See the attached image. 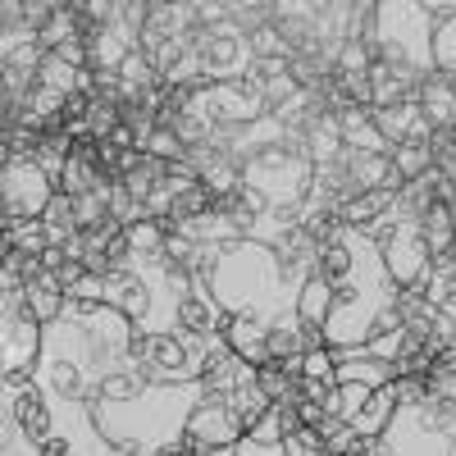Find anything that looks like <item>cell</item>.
Wrapping results in <instances>:
<instances>
[{
  "instance_id": "19",
  "label": "cell",
  "mask_w": 456,
  "mask_h": 456,
  "mask_svg": "<svg viewBox=\"0 0 456 456\" xmlns=\"http://www.w3.org/2000/svg\"><path fill=\"white\" fill-rule=\"evenodd\" d=\"M415 292H420L425 301H434V306H447V301H456V260H452V256H434L425 283L415 288Z\"/></svg>"
},
{
  "instance_id": "25",
  "label": "cell",
  "mask_w": 456,
  "mask_h": 456,
  "mask_svg": "<svg viewBox=\"0 0 456 456\" xmlns=\"http://www.w3.org/2000/svg\"><path fill=\"white\" fill-rule=\"evenodd\" d=\"M283 456H324V438L315 429H297L283 438Z\"/></svg>"
},
{
  "instance_id": "6",
  "label": "cell",
  "mask_w": 456,
  "mask_h": 456,
  "mask_svg": "<svg viewBox=\"0 0 456 456\" xmlns=\"http://www.w3.org/2000/svg\"><path fill=\"white\" fill-rule=\"evenodd\" d=\"M206 356V342L183 333H142L133 329V370L146 384H192Z\"/></svg>"
},
{
  "instance_id": "22",
  "label": "cell",
  "mask_w": 456,
  "mask_h": 456,
  "mask_svg": "<svg viewBox=\"0 0 456 456\" xmlns=\"http://www.w3.org/2000/svg\"><path fill=\"white\" fill-rule=\"evenodd\" d=\"M434 69L447 73L452 87H456V19H452L447 28L434 32Z\"/></svg>"
},
{
  "instance_id": "13",
  "label": "cell",
  "mask_w": 456,
  "mask_h": 456,
  "mask_svg": "<svg viewBox=\"0 0 456 456\" xmlns=\"http://www.w3.org/2000/svg\"><path fill=\"white\" fill-rule=\"evenodd\" d=\"M64 292H60V283H55V274H42V279H37V283H28L23 288V306H28V315L37 320V324H55L60 320V311H64Z\"/></svg>"
},
{
  "instance_id": "31",
  "label": "cell",
  "mask_w": 456,
  "mask_h": 456,
  "mask_svg": "<svg viewBox=\"0 0 456 456\" xmlns=\"http://www.w3.org/2000/svg\"><path fill=\"white\" fill-rule=\"evenodd\" d=\"M10 256V233H5V224H0V260Z\"/></svg>"
},
{
  "instance_id": "2",
  "label": "cell",
  "mask_w": 456,
  "mask_h": 456,
  "mask_svg": "<svg viewBox=\"0 0 456 456\" xmlns=\"http://www.w3.org/2000/svg\"><path fill=\"white\" fill-rule=\"evenodd\" d=\"M201 402V384H146L137 397L128 402H87V415L101 434L105 447H114L119 456H151L156 447L183 438V425L192 406Z\"/></svg>"
},
{
  "instance_id": "11",
  "label": "cell",
  "mask_w": 456,
  "mask_h": 456,
  "mask_svg": "<svg viewBox=\"0 0 456 456\" xmlns=\"http://www.w3.org/2000/svg\"><path fill=\"white\" fill-rule=\"evenodd\" d=\"M415 110L425 114V124L438 133V128H456V87L447 73H429V78L420 83V92H415Z\"/></svg>"
},
{
  "instance_id": "1",
  "label": "cell",
  "mask_w": 456,
  "mask_h": 456,
  "mask_svg": "<svg viewBox=\"0 0 456 456\" xmlns=\"http://www.w3.org/2000/svg\"><path fill=\"white\" fill-rule=\"evenodd\" d=\"M315 274L329 283L324 347H365L374 320L397 301V288L384 270L379 247L361 228L342 224L333 238L315 247Z\"/></svg>"
},
{
  "instance_id": "5",
  "label": "cell",
  "mask_w": 456,
  "mask_h": 456,
  "mask_svg": "<svg viewBox=\"0 0 456 456\" xmlns=\"http://www.w3.org/2000/svg\"><path fill=\"white\" fill-rule=\"evenodd\" d=\"M365 456H456V406L434 397L397 406L388 429L365 438Z\"/></svg>"
},
{
  "instance_id": "29",
  "label": "cell",
  "mask_w": 456,
  "mask_h": 456,
  "mask_svg": "<svg viewBox=\"0 0 456 456\" xmlns=\"http://www.w3.org/2000/svg\"><path fill=\"white\" fill-rule=\"evenodd\" d=\"M429 397L456 406V374H447V379H429Z\"/></svg>"
},
{
  "instance_id": "18",
  "label": "cell",
  "mask_w": 456,
  "mask_h": 456,
  "mask_svg": "<svg viewBox=\"0 0 456 456\" xmlns=\"http://www.w3.org/2000/svg\"><path fill=\"white\" fill-rule=\"evenodd\" d=\"M420 238H425V247H429V256H447L452 251V242H456V224H452V206H429L425 215H420Z\"/></svg>"
},
{
  "instance_id": "17",
  "label": "cell",
  "mask_w": 456,
  "mask_h": 456,
  "mask_svg": "<svg viewBox=\"0 0 456 456\" xmlns=\"http://www.w3.org/2000/svg\"><path fill=\"white\" fill-rule=\"evenodd\" d=\"M338 384H365V388H384L393 384V365L388 361H374V356H347L338 361Z\"/></svg>"
},
{
  "instance_id": "16",
  "label": "cell",
  "mask_w": 456,
  "mask_h": 456,
  "mask_svg": "<svg viewBox=\"0 0 456 456\" xmlns=\"http://www.w3.org/2000/svg\"><path fill=\"white\" fill-rule=\"evenodd\" d=\"M224 342H228V347H233V356L247 361L251 370H256L260 361H270V356H265V324H260V320L233 315V324L224 329Z\"/></svg>"
},
{
  "instance_id": "9",
  "label": "cell",
  "mask_w": 456,
  "mask_h": 456,
  "mask_svg": "<svg viewBox=\"0 0 456 456\" xmlns=\"http://www.w3.org/2000/svg\"><path fill=\"white\" fill-rule=\"evenodd\" d=\"M183 438H192L197 447H233L242 438V420L228 411L224 397H201L192 406V415H187Z\"/></svg>"
},
{
  "instance_id": "14",
  "label": "cell",
  "mask_w": 456,
  "mask_h": 456,
  "mask_svg": "<svg viewBox=\"0 0 456 456\" xmlns=\"http://www.w3.org/2000/svg\"><path fill=\"white\" fill-rule=\"evenodd\" d=\"M434 320H438V306H434V301H425L415 288H411V292H397V324H402L411 338H420L425 347H429Z\"/></svg>"
},
{
  "instance_id": "20",
  "label": "cell",
  "mask_w": 456,
  "mask_h": 456,
  "mask_svg": "<svg viewBox=\"0 0 456 456\" xmlns=\"http://www.w3.org/2000/svg\"><path fill=\"white\" fill-rule=\"evenodd\" d=\"M224 402H228V411H233V415H238V420H242V434H247V429H251V425L260 420V415H265V411H270V406H274L270 397H265V393H260V384H256V374L247 379V384H238V388H233V393H228Z\"/></svg>"
},
{
  "instance_id": "27",
  "label": "cell",
  "mask_w": 456,
  "mask_h": 456,
  "mask_svg": "<svg viewBox=\"0 0 456 456\" xmlns=\"http://www.w3.org/2000/svg\"><path fill=\"white\" fill-rule=\"evenodd\" d=\"M32 384H37V379H32V365H14V370L0 374V388H5L10 397H14V393H23V388H32Z\"/></svg>"
},
{
  "instance_id": "28",
  "label": "cell",
  "mask_w": 456,
  "mask_h": 456,
  "mask_svg": "<svg viewBox=\"0 0 456 456\" xmlns=\"http://www.w3.org/2000/svg\"><path fill=\"white\" fill-rule=\"evenodd\" d=\"M447 374H456V342L452 347H438L429 361V379H447Z\"/></svg>"
},
{
  "instance_id": "3",
  "label": "cell",
  "mask_w": 456,
  "mask_h": 456,
  "mask_svg": "<svg viewBox=\"0 0 456 456\" xmlns=\"http://www.w3.org/2000/svg\"><path fill=\"white\" fill-rule=\"evenodd\" d=\"M206 288H210L219 311L242 315V320H260V324L288 315L292 301H297V292L288 288L274 251L265 242H251V238L219 247Z\"/></svg>"
},
{
  "instance_id": "15",
  "label": "cell",
  "mask_w": 456,
  "mask_h": 456,
  "mask_svg": "<svg viewBox=\"0 0 456 456\" xmlns=\"http://www.w3.org/2000/svg\"><path fill=\"white\" fill-rule=\"evenodd\" d=\"M388 210H393V192H388V187H379V192H356V197H347V201L338 206V219L347 224V228H361V233H365V228H370L379 215H388Z\"/></svg>"
},
{
  "instance_id": "7",
  "label": "cell",
  "mask_w": 456,
  "mask_h": 456,
  "mask_svg": "<svg viewBox=\"0 0 456 456\" xmlns=\"http://www.w3.org/2000/svg\"><path fill=\"white\" fill-rule=\"evenodd\" d=\"M51 197H55V183L37 160H10L0 169V224L42 219Z\"/></svg>"
},
{
  "instance_id": "32",
  "label": "cell",
  "mask_w": 456,
  "mask_h": 456,
  "mask_svg": "<svg viewBox=\"0 0 456 456\" xmlns=\"http://www.w3.org/2000/svg\"><path fill=\"white\" fill-rule=\"evenodd\" d=\"M447 256H452V260H456V242H452V251H447Z\"/></svg>"
},
{
  "instance_id": "8",
  "label": "cell",
  "mask_w": 456,
  "mask_h": 456,
  "mask_svg": "<svg viewBox=\"0 0 456 456\" xmlns=\"http://www.w3.org/2000/svg\"><path fill=\"white\" fill-rule=\"evenodd\" d=\"M374 247H379V256H384V270H388L397 292H411V288L425 283L434 256H429V247L420 238V224H415V219H397Z\"/></svg>"
},
{
  "instance_id": "10",
  "label": "cell",
  "mask_w": 456,
  "mask_h": 456,
  "mask_svg": "<svg viewBox=\"0 0 456 456\" xmlns=\"http://www.w3.org/2000/svg\"><path fill=\"white\" fill-rule=\"evenodd\" d=\"M10 411H14V425H19V434H23V443L28 447H42L51 434H55V411H51V397L42 393V388H23V393H14L10 397Z\"/></svg>"
},
{
  "instance_id": "4",
  "label": "cell",
  "mask_w": 456,
  "mask_h": 456,
  "mask_svg": "<svg viewBox=\"0 0 456 456\" xmlns=\"http://www.w3.org/2000/svg\"><path fill=\"white\" fill-rule=\"evenodd\" d=\"M374 60L393 69L411 96L420 92V83L434 73V28L420 10V0H379Z\"/></svg>"
},
{
  "instance_id": "30",
  "label": "cell",
  "mask_w": 456,
  "mask_h": 456,
  "mask_svg": "<svg viewBox=\"0 0 456 456\" xmlns=\"http://www.w3.org/2000/svg\"><path fill=\"white\" fill-rule=\"evenodd\" d=\"M151 456H197V443H192V438H174V443L156 447Z\"/></svg>"
},
{
  "instance_id": "21",
  "label": "cell",
  "mask_w": 456,
  "mask_h": 456,
  "mask_svg": "<svg viewBox=\"0 0 456 456\" xmlns=\"http://www.w3.org/2000/svg\"><path fill=\"white\" fill-rule=\"evenodd\" d=\"M5 233H10V251H19V256H42L46 251V224L42 219L5 224Z\"/></svg>"
},
{
  "instance_id": "33",
  "label": "cell",
  "mask_w": 456,
  "mask_h": 456,
  "mask_svg": "<svg viewBox=\"0 0 456 456\" xmlns=\"http://www.w3.org/2000/svg\"><path fill=\"white\" fill-rule=\"evenodd\" d=\"M0 374H5V361H0Z\"/></svg>"
},
{
  "instance_id": "12",
  "label": "cell",
  "mask_w": 456,
  "mask_h": 456,
  "mask_svg": "<svg viewBox=\"0 0 456 456\" xmlns=\"http://www.w3.org/2000/svg\"><path fill=\"white\" fill-rule=\"evenodd\" d=\"M393 411H397V397H393V388L384 384V388H374L361 406H356V415H352V429L361 434V438H379L388 429V420H393Z\"/></svg>"
},
{
  "instance_id": "26",
  "label": "cell",
  "mask_w": 456,
  "mask_h": 456,
  "mask_svg": "<svg viewBox=\"0 0 456 456\" xmlns=\"http://www.w3.org/2000/svg\"><path fill=\"white\" fill-rule=\"evenodd\" d=\"M233 456H283V443H260V438L242 434V438L233 443Z\"/></svg>"
},
{
  "instance_id": "23",
  "label": "cell",
  "mask_w": 456,
  "mask_h": 456,
  "mask_svg": "<svg viewBox=\"0 0 456 456\" xmlns=\"http://www.w3.org/2000/svg\"><path fill=\"white\" fill-rule=\"evenodd\" d=\"M297 379H320V384H338V365H333L329 347L301 352V374H297Z\"/></svg>"
},
{
  "instance_id": "24",
  "label": "cell",
  "mask_w": 456,
  "mask_h": 456,
  "mask_svg": "<svg viewBox=\"0 0 456 456\" xmlns=\"http://www.w3.org/2000/svg\"><path fill=\"white\" fill-rule=\"evenodd\" d=\"M388 388H393L397 406H415V402L429 397V374H402V379H393Z\"/></svg>"
}]
</instances>
